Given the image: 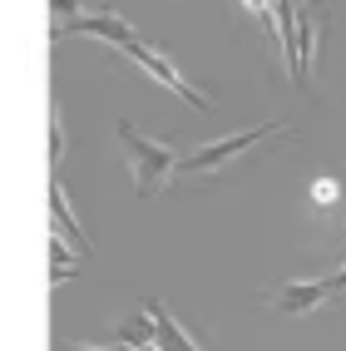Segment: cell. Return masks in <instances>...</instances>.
Listing matches in <instances>:
<instances>
[{
    "mask_svg": "<svg viewBox=\"0 0 346 351\" xmlns=\"http://www.w3.org/2000/svg\"><path fill=\"white\" fill-rule=\"evenodd\" d=\"M149 312H153V322H158V341H153L158 351H198V341H193V337H183V326L169 317L164 302H153Z\"/></svg>",
    "mask_w": 346,
    "mask_h": 351,
    "instance_id": "cell-7",
    "label": "cell"
},
{
    "mask_svg": "<svg viewBox=\"0 0 346 351\" xmlns=\"http://www.w3.org/2000/svg\"><path fill=\"white\" fill-rule=\"evenodd\" d=\"M312 198H317V203H336V183H317Z\"/></svg>",
    "mask_w": 346,
    "mask_h": 351,
    "instance_id": "cell-10",
    "label": "cell"
},
{
    "mask_svg": "<svg viewBox=\"0 0 346 351\" xmlns=\"http://www.w3.org/2000/svg\"><path fill=\"white\" fill-rule=\"evenodd\" d=\"M336 287H332V277L327 282H287V287H277V297H272V307L277 312H287V317H302V312H312V307H321Z\"/></svg>",
    "mask_w": 346,
    "mask_h": 351,
    "instance_id": "cell-5",
    "label": "cell"
},
{
    "mask_svg": "<svg viewBox=\"0 0 346 351\" xmlns=\"http://www.w3.org/2000/svg\"><path fill=\"white\" fill-rule=\"evenodd\" d=\"M50 10H55V25H64L69 15H79V10H84V0H50Z\"/></svg>",
    "mask_w": 346,
    "mask_h": 351,
    "instance_id": "cell-9",
    "label": "cell"
},
{
    "mask_svg": "<svg viewBox=\"0 0 346 351\" xmlns=\"http://www.w3.org/2000/svg\"><path fill=\"white\" fill-rule=\"evenodd\" d=\"M50 213H55V232H60V238H64V243H75L79 257H89V243H84V232H79L75 213H69V198H64V189H60V178L50 183Z\"/></svg>",
    "mask_w": 346,
    "mask_h": 351,
    "instance_id": "cell-6",
    "label": "cell"
},
{
    "mask_svg": "<svg viewBox=\"0 0 346 351\" xmlns=\"http://www.w3.org/2000/svg\"><path fill=\"white\" fill-rule=\"evenodd\" d=\"M64 351H104V346H64ZM114 351V346H109Z\"/></svg>",
    "mask_w": 346,
    "mask_h": 351,
    "instance_id": "cell-11",
    "label": "cell"
},
{
    "mask_svg": "<svg viewBox=\"0 0 346 351\" xmlns=\"http://www.w3.org/2000/svg\"><path fill=\"white\" fill-rule=\"evenodd\" d=\"M69 30L75 35H95V40H109V45H129L138 40L134 30H129V20H119L114 10H95V15H84V20H64V25H55V40H64Z\"/></svg>",
    "mask_w": 346,
    "mask_h": 351,
    "instance_id": "cell-4",
    "label": "cell"
},
{
    "mask_svg": "<svg viewBox=\"0 0 346 351\" xmlns=\"http://www.w3.org/2000/svg\"><path fill=\"white\" fill-rule=\"evenodd\" d=\"M114 134H119V144H124L129 173H134V193H138V198H153V193L169 183V173L178 169V154L164 144V138H144L129 119L114 124Z\"/></svg>",
    "mask_w": 346,
    "mask_h": 351,
    "instance_id": "cell-1",
    "label": "cell"
},
{
    "mask_svg": "<svg viewBox=\"0 0 346 351\" xmlns=\"http://www.w3.org/2000/svg\"><path fill=\"white\" fill-rule=\"evenodd\" d=\"M60 158H64V124H60V109L50 114V163L60 169Z\"/></svg>",
    "mask_w": 346,
    "mask_h": 351,
    "instance_id": "cell-8",
    "label": "cell"
},
{
    "mask_svg": "<svg viewBox=\"0 0 346 351\" xmlns=\"http://www.w3.org/2000/svg\"><path fill=\"white\" fill-rule=\"evenodd\" d=\"M129 55H134L138 64H144V69H149V75H153L158 84H169V89H173V95L183 99V104H193V109H208V95H203V89H193L188 80H183V75H178V69H173V60H164V55H158V50H149V45H144V40H134V45H129Z\"/></svg>",
    "mask_w": 346,
    "mask_h": 351,
    "instance_id": "cell-3",
    "label": "cell"
},
{
    "mask_svg": "<svg viewBox=\"0 0 346 351\" xmlns=\"http://www.w3.org/2000/svg\"><path fill=\"white\" fill-rule=\"evenodd\" d=\"M287 124H258V129H247V134H227V138H213V144H203V149H193V154H183L178 158V169L183 173H218L223 163H233L238 154H247L258 138H267V134H282Z\"/></svg>",
    "mask_w": 346,
    "mask_h": 351,
    "instance_id": "cell-2",
    "label": "cell"
}]
</instances>
